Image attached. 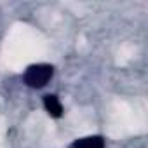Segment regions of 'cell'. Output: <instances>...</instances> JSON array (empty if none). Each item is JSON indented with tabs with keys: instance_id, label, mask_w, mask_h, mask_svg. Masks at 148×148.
Returning a JSON list of instances; mask_svg holds the SVG:
<instances>
[{
	"instance_id": "6da1fadb",
	"label": "cell",
	"mask_w": 148,
	"mask_h": 148,
	"mask_svg": "<svg viewBox=\"0 0 148 148\" xmlns=\"http://www.w3.org/2000/svg\"><path fill=\"white\" fill-rule=\"evenodd\" d=\"M52 75H54V68L51 64H45V63L32 64L25 71V84L28 87L40 89V87L47 86V82L52 79Z\"/></svg>"
},
{
	"instance_id": "7a4b0ae2",
	"label": "cell",
	"mask_w": 148,
	"mask_h": 148,
	"mask_svg": "<svg viewBox=\"0 0 148 148\" xmlns=\"http://www.w3.org/2000/svg\"><path fill=\"white\" fill-rule=\"evenodd\" d=\"M44 106H45L47 113H49L51 117H54V119H59V117L63 115V105H61L59 98L54 96V94L44 96Z\"/></svg>"
},
{
	"instance_id": "3957f363",
	"label": "cell",
	"mask_w": 148,
	"mask_h": 148,
	"mask_svg": "<svg viewBox=\"0 0 148 148\" xmlns=\"http://www.w3.org/2000/svg\"><path fill=\"white\" fill-rule=\"evenodd\" d=\"M71 148H105V139L101 136H87L77 139Z\"/></svg>"
}]
</instances>
